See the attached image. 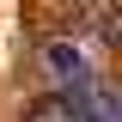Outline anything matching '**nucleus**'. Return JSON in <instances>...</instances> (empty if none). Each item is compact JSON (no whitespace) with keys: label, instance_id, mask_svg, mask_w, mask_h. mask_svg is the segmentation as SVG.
Returning a JSON list of instances; mask_svg holds the SVG:
<instances>
[{"label":"nucleus","instance_id":"f257e3e1","mask_svg":"<svg viewBox=\"0 0 122 122\" xmlns=\"http://www.w3.org/2000/svg\"><path fill=\"white\" fill-rule=\"evenodd\" d=\"M43 73L55 79V86L73 92V86H86V55H79L73 43H49V49H43Z\"/></svg>","mask_w":122,"mask_h":122}]
</instances>
